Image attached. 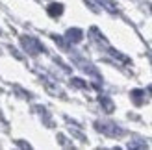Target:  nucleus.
I'll list each match as a JSON object with an SVG mask.
<instances>
[{"label":"nucleus","instance_id":"6e6552de","mask_svg":"<svg viewBox=\"0 0 152 150\" xmlns=\"http://www.w3.org/2000/svg\"><path fill=\"white\" fill-rule=\"evenodd\" d=\"M100 2H102V4H106V6H108V9H110V11H115V4H113L111 0H100Z\"/></svg>","mask_w":152,"mask_h":150},{"label":"nucleus","instance_id":"20e7f679","mask_svg":"<svg viewBox=\"0 0 152 150\" xmlns=\"http://www.w3.org/2000/svg\"><path fill=\"white\" fill-rule=\"evenodd\" d=\"M61 13H63V6H61V4L54 2V4L48 6V15H52V17H59Z\"/></svg>","mask_w":152,"mask_h":150},{"label":"nucleus","instance_id":"7ed1b4c3","mask_svg":"<svg viewBox=\"0 0 152 150\" xmlns=\"http://www.w3.org/2000/svg\"><path fill=\"white\" fill-rule=\"evenodd\" d=\"M65 37H67V41H69V43H80L83 33H82V30H78V28H71V30H67V35Z\"/></svg>","mask_w":152,"mask_h":150},{"label":"nucleus","instance_id":"1a4fd4ad","mask_svg":"<svg viewBox=\"0 0 152 150\" xmlns=\"http://www.w3.org/2000/svg\"><path fill=\"white\" fill-rule=\"evenodd\" d=\"M150 91H152V87H150Z\"/></svg>","mask_w":152,"mask_h":150},{"label":"nucleus","instance_id":"0eeeda50","mask_svg":"<svg viewBox=\"0 0 152 150\" xmlns=\"http://www.w3.org/2000/svg\"><path fill=\"white\" fill-rule=\"evenodd\" d=\"M72 84H74L76 87H82V89H86V87H87L86 84H83V80H80V78H74V80H72Z\"/></svg>","mask_w":152,"mask_h":150},{"label":"nucleus","instance_id":"39448f33","mask_svg":"<svg viewBox=\"0 0 152 150\" xmlns=\"http://www.w3.org/2000/svg\"><path fill=\"white\" fill-rule=\"evenodd\" d=\"M100 104L108 109V111H113V102L110 98H106V96H100Z\"/></svg>","mask_w":152,"mask_h":150},{"label":"nucleus","instance_id":"423d86ee","mask_svg":"<svg viewBox=\"0 0 152 150\" xmlns=\"http://www.w3.org/2000/svg\"><path fill=\"white\" fill-rule=\"evenodd\" d=\"M132 96H134V102L135 104H139L143 98H141V96H143V91H139V89H135V91H132Z\"/></svg>","mask_w":152,"mask_h":150},{"label":"nucleus","instance_id":"f03ea898","mask_svg":"<svg viewBox=\"0 0 152 150\" xmlns=\"http://www.w3.org/2000/svg\"><path fill=\"white\" fill-rule=\"evenodd\" d=\"M95 128L98 132H102L106 133V135H111V137H119V135H123V130L117 128L115 124H104V122H96L95 124Z\"/></svg>","mask_w":152,"mask_h":150},{"label":"nucleus","instance_id":"f257e3e1","mask_svg":"<svg viewBox=\"0 0 152 150\" xmlns=\"http://www.w3.org/2000/svg\"><path fill=\"white\" fill-rule=\"evenodd\" d=\"M20 47L30 56H37V54H41V52H45L43 44L37 41L35 37H30V35H20Z\"/></svg>","mask_w":152,"mask_h":150}]
</instances>
